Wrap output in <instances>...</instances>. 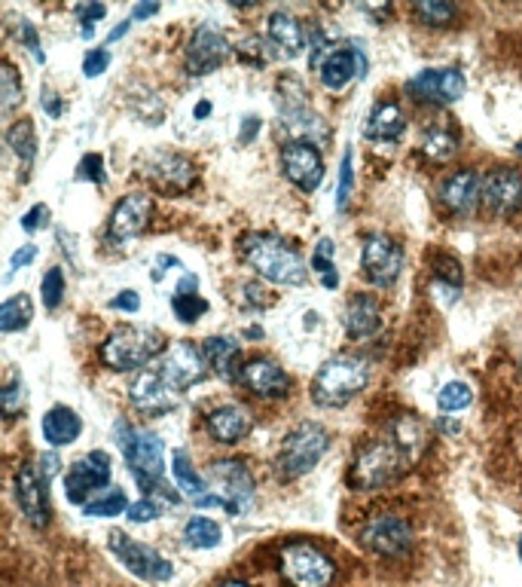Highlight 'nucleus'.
I'll list each match as a JSON object with an SVG mask.
<instances>
[{
	"label": "nucleus",
	"instance_id": "nucleus-1",
	"mask_svg": "<svg viewBox=\"0 0 522 587\" xmlns=\"http://www.w3.org/2000/svg\"><path fill=\"white\" fill-rule=\"evenodd\" d=\"M239 254L242 261L266 282L284 285V288H300L306 285V261L300 258L294 245L284 242L276 233H247L239 239Z\"/></svg>",
	"mask_w": 522,
	"mask_h": 587
},
{
	"label": "nucleus",
	"instance_id": "nucleus-2",
	"mask_svg": "<svg viewBox=\"0 0 522 587\" xmlns=\"http://www.w3.org/2000/svg\"><path fill=\"white\" fill-rule=\"evenodd\" d=\"M370 383V364L360 355L343 352L327 359L311 379V401L318 408H343L355 395L367 389Z\"/></svg>",
	"mask_w": 522,
	"mask_h": 587
},
{
	"label": "nucleus",
	"instance_id": "nucleus-3",
	"mask_svg": "<svg viewBox=\"0 0 522 587\" xmlns=\"http://www.w3.org/2000/svg\"><path fill=\"white\" fill-rule=\"evenodd\" d=\"M116 438H119L123 457L129 462L131 477L141 484L144 496H153L165 474V444L160 440V435L123 423L116 425Z\"/></svg>",
	"mask_w": 522,
	"mask_h": 587
},
{
	"label": "nucleus",
	"instance_id": "nucleus-4",
	"mask_svg": "<svg viewBox=\"0 0 522 587\" xmlns=\"http://www.w3.org/2000/svg\"><path fill=\"white\" fill-rule=\"evenodd\" d=\"M165 352L163 334L156 327L126 325L116 327L107 340L101 342V361L111 371H138Z\"/></svg>",
	"mask_w": 522,
	"mask_h": 587
},
{
	"label": "nucleus",
	"instance_id": "nucleus-5",
	"mask_svg": "<svg viewBox=\"0 0 522 587\" xmlns=\"http://www.w3.org/2000/svg\"><path fill=\"white\" fill-rule=\"evenodd\" d=\"M327 450H330V435L324 425L300 423L294 432H288V438L278 450V472L284 480H296L309 474L324 459Z\"/></svg>",
	"mask_w": 522,
	"mask_h": 587
},
{
	"label": "nucleus",
	"instance_id": "nucleus-6",
	"mask_svg": "<svg viewBox=\"0 0 522 587\" xmlns=\"http://www.w3.org/2000/svg\"><path fill=\"white\" fill-rule=\"evenodd\" d=\"M278 570L291 587H330L336 563L309 541H288L278 554Z\"/></svg>",
	"mask_w": 522,
	"mask_h": 587
},
{
	"label": "nucleus",
	"instance_id": "nucleus-7",
	"mask_svg": "<svg viewBox=\"0 0 522 587\" xmlns=\"http://www.w3.org/2000/svg\"><path fill=\"white\" fill-rule=\"evenodd\" d=\"M404 469H407V453H404L392 438L373 440V444H367L358 453V459H355L352 474H348V484L355 489L389 487L392 480L400 477Z\"/></svg>",
	"mask_w": 522,
	"mask_h": 587
},
{
	"label": "nucleus",
	"instance_id": "nucleus-8",
	"mask_svg": "<svg viewBox=\"0 0 522 587\" xmlns=\"http://www.w3.org/2000/svg\"><path fill=\"white\" fill-rule=\"evenodd\" d=\"M278 104H281V126L294 135V141H309V145H327L330 141V129L321 116L315 114L306 101L303 86L294 77H284L278 86Z\"/></svg>",
	"mask_w": 522,
	"mask_h": 587
},
{
	"label": "nucleus",
	"instance_id": "nucleus-9",
	"mask_svg": "<svg viewBox=\"0 0 522 587\" xmlns=\"http://www.w3.org/2000/svg\"><path fill=\"white\" fill-rule=\"evenodd\" d=\"M107 548H111V554H114L131 575H138L141 582L160 585V582H168V578L175 575L171 560H165L160 551H153L148 545L135 541V538H131L129 533H123V529H114V533L107 536Z\"/></svg>",
	"mask_w": 522,
	"mask_h": 587
},
{
	"label": "nucleus",
	"instance_id": "nucleus-10",
	"mask_svg": "<svg viewBox=\"0 0 522 587\" xmlns=\"http://www.w3.org/2000/svg\"><path fill=\"white\" fill-rule=\"evenodd\" d=\"M208 487L214 489L217 502L229 514H245L254 502V477L239 459H220L208 472Z\"/></svg>",
	"mask_w": 522,
	"mask_h": 587
},
{
	"label": "nucleus",
	"instance_id": "nucleus-11",
	"mask_svg": "<svg viewBox=\"0 0 522 587\" xmlns=\"http://www.w3.org/2000/svg\"><path fill=\"white\" fill-rule=\"evenodd\" d=\"M360 270L370 285L375 288H394L397 278L404 273V251L400 245L394 242L392 236L385 233H373L364 239V248H360Z\"/></svg>",
	"mask_w": 522,
	"mask_h": 587
},
{
	"label": "nucleus",
	"instance_id": "nucleus-12",
	"mask_svg": "<svg viewBox=\"0 0 522 587\" xmlns=\"http://www.w3.org/2000/svg\"><path fill=\"white\" fill-rule=\"evenodd\" d=\"M360 541L367 551L385 557V560H400L416 548V533L404 517L397 514H379L373 521L364 526Z\"/></svg>",
	"mask_w": 522,
	"mask_h": 587
},
{
	"label": "nucleus",
	"instance_id": "nucleus-13",
	"mask_svg": "<svg viewBox=\"0 0 522 587\" xmlns=\"http://www.w3.org/2000/svg\"><path fill=\"white\" fill-rule=\"evenodd\" d=\"M111 484V457L104 450H92L71 465L65 474V496L71 505H89L92 496Z\"/></svg>",
	"mask_w": 522,
	"mask_h": 587
},
{
	"label": "nucleus",
	"instance_id": "nucleus-14",
	"mask_svg": "<svg viewBox=\"0 0 522 587\" xmlns=\"http://www.w3.org/2000/svg\"><path fill=\"white\" fill-rule=\"evenodd\" d=\"M205 367H208V361H205V352L199 349L196 342L178 340L163 359L160 374H163V379L171 389L183 395V391L193 389L196 383L205 379V374H208Z\"/></svg>",
	"mask_w": 522,
	"mask_h": 587
},
{
	"label": "nucleus",
	"instance_id": "nucleus-15",
	"mask_svg": "<svg viewBox=\"0 0 522 587\" xmlns=\"http://www.w3.org/2000/svg\"><path fill=\"white\" fill-rule=\"evenodd\" d=\"M229 55V40L227 34L220 28H214L212 22L199 25L190 47H187V55H183V67L190 77H208L217 67L227 62Z\"/></svg>",
	"mask_w": 522,
	"mask_h": 587
},
{
	"label": "nucleus",
	"instance_id": "nucleus-16",
	"mask_svg": "<svg viewBox=\"0 0 522 587\" xmlns=\"http://www.w3.org/2000/svg\"><path fill=\"white\" fill-rule=\"evenodd\" d=\"M144 178H150L163 193H190L196 187L199 172L193 160H187L183 153L160 150L144 163Z\"/></svg>",
	"mask_w": 522,
	"mask_h": 587
},
{
	"label": "nucleus",
	"instance_id": "nucleus-17",
	"mask_svg": "<svg viewBox=\"0 0 522 587\" xmlns=\"http://www.w3.org/2000/svg\"><path fill=\"white\" fill-rule=\"evenodd\" d=\"M281 172L303 193H315L324 180V160L309 141H288L281 147Z\"/></svg>",
	"mask_w": 522,
	"mask_h": 587
},
{
	"label": "nucleus",
	"instance_id": "nucleus-18",
	"mask_svg": "<svg viewBox=\"0 0 522 587\" xmlns=\"http://www.w3.org/2000/svg\"><path fill=\"white\" fill-rule=\"evenodd\" d=\"M464 89H468V80L458 67H428L407 80L409 96L431 101V104H453L464 96Z\"/></svg>",
	"mask_w": 522,
	"mask_h": 587
},
{
	"label": "nucleus",
	"instance_id": "nucleus-19",
	"mask_svg": "<svg viewBox=\"0 0 522 587\" xmlns=\"http://www.w3.org/2000/svg\"><path fill=\"white\" fill-rule=\"evenodd\" d=\"M150 214H153V199L148 193L123 196L111 212V221H107V239L116 245L138 239L148 229Z\"/></svg>",
	"mask_w": 522,
	"mask_h": 587
},
{
	"label": "nucleus",
	"instance_id": "nucleus-20",
	"mask_svg": "<svg viewBox=\"0 0 522 587\" xmlns=\"http://www.w3.org/2000/svg\"><path fill=\"white\" fill-rule=\"evenodd\" d=\"M16 499L22 505L25 521L31 523L34 529H43L50 523L52 505H50V484L40 477L34 465H22L16 474Z\"/></svg>",
	"mask_w": 522,
	"mask_h": 587
},
{
	"label": "nucleus",
	"instance_id": "nucleus-21",
	"mask_svg": "<svg viewBox=\"0 0 522 587\" xmlns=\"http://www.w3.org/2000/svg\"><path fill=\"white\" fill-rule=\"evenodd\" d=\"M483 205L492 217H513L522 209V175L517 168H495L483 180Z\"/></svg>",
	"mask_w": 522,
	"mask_h": 587
},
{
	"label": "nucleus",
	"instance_id": "nucleus-22",
	"mask_svg": "<svg viewBox=\"0 0 522 587\" xmlns=\"http://www.w3.org/2000/svg\"><path fill=\"white\" fill-rule=\"evenodd\" d=\"M367 52L360 47H340L333 49L324 59V65L318 67V77H321V86L330 89V92H343L348 83L355 77H367Z\"/></svg>",
	"mask_w": 522,
	"mask_h": 587
},
{
	"label": "nucleus",
	"instance_id": "nucleus-23",
	"mask_svg": "<svg viewBox=\"0 0 522 587\" xmlns=\"http://www.w3.org/2000/svg\"><path fill=\"white\" fill-rule=\"evenodd\" d=\"M239 379L257 398H284V395H291V389H294V379L288 376V371L278 361L269 359H251L247 364H242Z\"/></svg>",
	"mask_w": 522,
	"mask_h": 587
},
{
	"label": "nucleus",
	"instance_id": "nucleus-24",
	"mask_svg": "<svg viewBox=\"0 0 522 587\" xmlns=\"http://www.w3.org/2000/svg\"><path fill=\"white\" fill-rule=\"evenodd\" d=\"M129 398H131V404L141 410V413L163 416V413H168V410L178 408L180 391L171 389L160 371H144V374L135 376V383H131V389H129Z\"/></svg>",
	"mask_w": 522,
	"mask_h": 587
},
{
	"label": "nucleus",
	"instance_id": "nucleus-25",
	"mask_svg": "<svg viewBox=\"0 0 522 587\" xmlns=\"http://www.w3.org/2000/svg\"><path fill=\"white\" fill-rule=\"evenodd\" d=\"M480 199H483V178H480L473 168L453 172L449 178L443 180L441 202L453 217H468V214H473Z\"/></svg>",
	"mask_w": 522,
	"mask_h": 587
},
{
	"label": "nucleus",
	"instance_id": "nucleus-26",
	"mask_svg": "<svg viewBox=\"0 0 522 587\" xmlns=\"http://www.w3.org/2000/svg\"><path fill=\"white\" fill-rule=\"evenodd\" d=\"M205 428L217 444H239V440L251 435L254 420L242 404H220L205 416Z\"/></svg>",
	"mask_w": 522,
	"mask_h": 587
},
{
	"label": "nucleus",
	"instance_id": "nucleus-27",
	"mask_svg": "<svg viewBox=\"0 0 522 587\" xmlns=\"http://www.w3.org/2000/svg\"><path fill=\"white\" fill-rule=\"evenodd\" d=\"M171 477L178 484L180 496H187L190 502H196L199 508H220L217 496L208 487V480L196 472V465L190 462V457L183 450L171 453Z\"/></svg>",
	"mask_w": 522,
	"mask_h": 587
},
{
	"label": "nucleus",
	"instance_id": "nucleus-28",
	"mask_svg": "<svg viewBox=\"0 0 522 587\" xmlns=\"http://www.w3.org/2000/svg\"><path fill=\"white\" fill-rule=\"evenodd\" d=\"M404 132H407L404 111L394 101H382V104H375L373 114L367 116L364 138L373 141V145H397L404 138Z\"/></svg>",
	"mask_w": 522,
	"mask_h": 587
},
{
	"label": "nucleus",
	"instance_id": "nucleus-29",
	"mask_svg": "<svg viewBox=\"0 0 522 587\" xmlns=\"http://www.w3.org/2000/svg\"><path fill=\"white\" fill-rule=\"evenodd\" d=\"M343 325L345 334H348L352 340H367V337H373L375 330L382 327V312H379L375 297H370V294H355V297L345 303Z\"/></svg>",
	"mask_w": 522,
	"mask_h": 587
},
{
	"label": "nucleus",
	"instance_id": "nucleus-30",
	"mask_svg": "<svg viewBox=\"0 0 522 587\" xmlns=\"http://www.w3.org/2000/svg\"><path fill=\"white\" fill-rule=\"evenodd\" d=\"M266 32H269V40L281 49V55L296 59V55L306 52V32H303V25H300L296 16H291V13L276 10V13L269 16V22H266Z\"/></svg>",
	"mask_w": 522,
	"mask_h": 587
},
{
	"label": "nucleus",
	"instance_id": "nucleus-31",
	"mask_svg": "<svg viewBox=\"0 0 522 587\" xmlns=\"http://www.w3.org/2000/svg\"><path fill=\"white\" fill-rule=\"evenodd\" d=\"M80 432L82 420L77 410L59 404V408H50L43 413V438H47L50 447H67V444L80 438Z\"/></svg>",
	"mask_w": 522,
	"mask_h": 587
},
{
	"label": "nucleus",
	"instance_id": "nucleus-32",
	"mask_svg": "<svg viewBox=\"0 0 522 587\" xmlns=\"http://www.w3.org/2000/svg\"><path fill=\"white\" fill-rule=\"evenodd\" d=\"M171 312L178 315L183 325H196L199 319L208 312V300L199 294V278L196 276H187L180 278L178 288L171 294Z\"/></svg>",
	"mask_w": 522,
	"mask_h": 587
},
{
	"label": "nucleus",
	"instance_id": "nucleus-33",
	"mask_svg": "<svg viewBox=\"0 0 522 587\" xmlns=\"http://www.w3.org/2000/svg\"><path fill=\"white\" fill-rule=\"evenodd\" d=\"M202 352H205V361H208V367H212L214 374L229 379L235 361L242 355V346L232 340V337H212V340H205Z\"/></svg>",
	"mask_w": 522,
	"mask_h": 587
},
{
	"label": "nucleus",
	"instance_id": "nucleus-34",
	"mask_svg": "<svg viewBox=\"0 0 522 587\" xmlns=\"http://www.w3.org/2000/svg\"><path fill=\"white\" fill-rule=\"evenodd\" d=\"M183 541L196 551H212L224 541V529L212 517H190L183 526Z\"/></svg>",
	"mask_w": 522,
	"mask_h": 587
},
{
	"label": "nucleus",
	"instance_id": "nucleus-35",
	"mask_svg": "<svg viewBox=\"0 0 522 587\" xmlns=\"http://www.w3.org/2000/svg\"><path fill=\"white\" fill-rule=\"evenodd\" d=\"M7 145H10V150L16 153L22 163H34V157H37V132H34L31 116H22V120H16V123L7 129Z\"/></svg>",
	"mask_w": 522,
	"mask_h": 587
},
{
	"label": "nucleus",
	"instance_id": "nucleus-36",
	"mask_svg": "<svg viewBox=\"0 0 522 587\" xmlns=\"http://www.w3.org/2000/svg\"><path fill=\"white\" fill-rule=\"evenodd\" d=\"M31 297H28V294H16V297L3 300V307H0V330H3V334L25 330V327L31 325Z\"/></svg>",
	"mask_w": 522,
	"mask_h": 587
},
{
	"label": "nucleus",
	"instance_id": "nucleus-37",
	"mask_svg": "<svg viewBox=\"0 0 522 587\" xmlns=\"http://www.w3.org/2000/svg\"><path fill=\"white\" fill-rule=\"evenodd\" d=\"M458 138L446 126H431L422 138V153L434 163H449L456 157Z\"/></svg>",
	"mask_w": 522,
	"mask_h": 587
},
{
	"label": "nucleus",
	"instance_id": "nucleus-38",
	"mask_svg": "<svg viewBox=\"0 0 522 587\" xmlns=\"http://www.w3.org/2000/svg\"><path fill=\"white\" fill-rule=\"evenodd\" d=\"M392 440L407 453V459H412L424 447V425L416 420V416H397L392 425Z\"/></svg>",
	"mask_w": 522,
	"mask_h": 587
},
{
	"label": "nucleus",
	"instance_id": "nucleus-39",
	"mask_svg": "<svg viewBox=\"0 0 522 587\" xmlns=\"http://www.w3.org/2000/svg\"><path fill=\"white\" fill-rule=\"evenodd\" d=\"M126 511H129V499H126L123 489L116 487H107L89 505H82L86 517H116V514H126Z\"/></svg>",
	"mask_w": 522,
	"mask_h": 587
},
{
	"label": "nucleus",
	"instance_id": "nucleus-40",
	"mask_svg": "<svg viewBox=\"0 0 522 587\" xmlns=\"http://www.w3.org/2000/svg\"><path fill=\"white\" fill-rule=\"evenodd\" d=\"M22 98H25V89L18 80V71L10 62H3V67H0V114H13L22 104Z\"/></svg>",
	"mask_w": 522,
	"mask_h": 587
},
{
	"label": "nucleus",
	"instance_id": "nucleus-41",
	"mask_svg": "<svg viewBox=\"0 0 522 587\" xmlns=\"http://www.w3.org/2000/svg\"><path fill=\"white\" fill-rule=\"evenodd\" d=\"M311 266H315V273L321 278V285L330 288V291H336L340 288V273H336V263H333V239H321V242L315 245V254H311Z\"/></svg>",
	"mask_w": 522,
	"mask_h": 587
},
{
	"label": "nucleus",
	"instance_id": "nucleus-42",
	"mask_svg": "<svg viewBox=\"0 0 522 587\" xmlns=\"http://www.w3.org/2000/svg\"><path fill=\"white\" fill-rule=\"evenodd\" d=\"M412 13L422 18L424 25L441 28V25H453V22H456L458 7L446 3V0H422V3H416V7H412Z\"/></svg>",
	"mask_w": 522,
	"mask_h": 587
},
{
	"label": "nucleus",
	"instance_id": "nucleus-43",
	"mask_svg": "<svg viewBox=\"0 0 522 587\" xmlns=\"http://www.w3.org/2000/svg\"><path fill=\"white\" fill-rule=\"evenodd\" d=\"M473 401L471 395V386L468 383H458V379H453V383H446L441 389V395H437V408L443 410V413H456V410H464L468 404Z\"/></svg>",
	"mask_w": 522,
	"mask_h": 587
},
{
	"label": "nucleus",
	"instance_id": "nucleus-44",
	"mask_svg": "<svg viewBox=\"0 0 522 587\" xmlns=\"http://www.w3.org/2000/svg\"><path fill=\"white\" fill-rule=\"evenodd\" d=\"M28 404V389H25V383H22V376L13 374L7 379V386L0 391V410L7 413V416H16L18 410Z\"/></svg>",
	"mask_w": 522,
	"mask_h": 587
},
{
	"label": "nucleus",
	"instance_id": "nucleus-45",
	"mask_svg": "<svg viewBox=\"0 0 522 587\" xmlns=\"http://www.w3.org/2000/svg\"><path fill=\"white\" fill-rule=\"evenodd\" d=\"M40 297H43V307L47 310H59L62 307V297H65V273L59 266H52L50 273L40 282Z\"/></svg>",
	"mask_w": 522,
	"mask_h": 587
},
{
	"label": "nucleus",
	"instance_id": "nucleus-46",
	"mask_svg": "<svg viewBox=\"0 0 522 587\" xmlns=\"http://www.w3.org/2000/svg\"><path fill=\"white\" fill-rule=\"evenodd\" d=\"M352 190H355V165H352V150H345L343 165H340V187H336V212L348 209Z\"/></svg>",
	"mask_w": 522,
	"mask_h": 587
},
{
	"label": "nucleus",
	"instance_id": "nucleus-47",
	"mask_svg": "<svg viewBox=\"0 0 522 587\" xmlns=\"http://www.w3.org/2000/svg\"><path fill=\"white\" fill-rule=\"evenodd\" d=\"M77 180H89V184H96V187H104V184H107L104 157H101V153H86L80 163H77Z\"/></svg>",
	"mask_w": 522,
	"mask_h": 587
},
{
	"label": "nucleus",
	"instance_id": "nucleus-48",
	"mask_svg": "<svg viewBox=\"0 0 522 587\" xmlns=\"http://www.w3.org/2000/svg\"><path fill=\"white\" fill-rule=\"evenodd\" d=\"M74 13H77V18H80L82 25L80 34L89 40V37L96 34V22H101V18L107 16V7H104V3H77Z\"/></svg>",
	"mask_w": 522,
	"mask_h": 587
},
{
	"label": "nucleus",
	"instance_id": "nucleus-49",
	"mask_svg": "<svg viewBox=\"0 0 522 587\" xmlns=\"http://www.w3.org/2000/svg\"><path fill=\"white\" fill-rule=\"evenodd\" d=\"M235 52H239V59H242V62H251V65H257V67H263L269 59H272V55H269V47L263 43L260 37H247V40H242Z\"/></svg>",
	"mask_w": 522,
	"mask_h": 587
},
{
	"label": "nucleus",
	"instance_id": "nucleus-50",
	"mask_svg": "<svg viewBox=\"0 0 522 587\" xmlns=\"http://www.w3.org/2000/svg\"><path fill=\"white\" fill-rule=\"evenodd\" d=\"M163 514V505L153 499V496H144L141 502H135V505H129V511H126V517H129L131 523H150L156 521Z\"/></svg>",
	"mask_w": 522,
	"mask_h": 587
},
{
	"label": "nucleus",
	"instance_id": "nucleus-51",
	"mask_svg": "<svg viewBox=\"0 0 522 587\" xmlns=\"http://www.w3.org/2000/svg\"><path fill=\"white\" fill-rule=\"evenodd\" d=\"M107 67H111V52H107V49H89V52H86V59H82V74H86L89 80L101 77Z\"/></svg>",
	"mask_w": 522,
	"mask_h": 587
},
{
	"label": "nucleus",
	"instance_id": "nucleus-52",
	"mask_svg": "<svg viewBox=\"0 0 522 587\" xmlns=\"http://www.w3.org/2000/svg\"><path fill=\"white\" fill-rule=\"evenodd\" d=\"M330 52H333V49H330V37H327V32L324 28H315V32H311V55H309L311 71H318V67L324 65V59Z\"/></svg>",
	"mask_w": 522,
	"mask_h": 587
},
{
	"label": "nucleus",
	"instance_id": "nucleus-53",
	"mask_svg": "<svg viewBox=\"0 0 522 587\" xmlns=\"http://www.w3.org/2000/svg\"><path fill=\"white\" fill-rule=\"evenodd\" d=\"M18 37H22L25 49L34 55V62H37V65H43V62H47V55H43L40 37H37V28H34L31 22H18Z\"/></svg>",
	"mask_w": 522,
	"mask_h": 587
},
{
	"label": "nucleus",
	"instance_id": "nucleus-54",
	"mask_svg": "<svg viewBox=\"0 0 522 587\" xmlns=\"http://www.w3.org/2000/svg\"><path fill=\"white\" fill-rule=\"evenodd\" d=\"M47 221H50V209L40 202V205H34L31 212L22 214V229H25V233H37V229L47 227Z\"/></svg>",
	"mask_w": 522,
	"mask_h": 587
},
{
	"label": "nucleus",
	"instance_id": "nucleus-55",
	"mask_svg": "<svg viewBox=\"0 0 522 587\" xmlns=\"http://www.w3.org/2000/svg\"><path fill=\"white\" fill-rule=\"evenodd\" d=\"M111 310H123V312H138L141 310V297H138V291H131V288H126V291H119L111 300Z\"/></svg>",
	"mask_w": 522,
	"mask_h": 587
},
{
	"label": "nucleus",
	"instance_id": "nucleus-56",
	"mask_svg": "<svg viewBox=\"0 0 522 587\" xmlns=\"http://www.w3.org/2000/svg\"><path fill=\"white\" fill-rule=\"evenodd\" d=\"M34 258H37V245H22L16 254L10 258V273H7V278L16 276L18 270H22V266H28V263H31Z\"/></svg>",
	"mask_w": 522,
	"mask_h": 587
},
{
	"label": "nucleus",
	"instance_id": "nucleus-57",
	"mask_svg": "<svg viewBox=\"0 0 522 587\" xmlns=\"http://www.w3.org/2000/svg\"><path fill=\"white\" fill-rule=\"evenodd\" d=\"M260 126H263L260 116H245V120H242V129H239V141H242V145H251V141L257 138Z\"/></svg>",
	"mask_w": 522,
	"mask_h": 587
},
{
	"label": "nucleus",
	"instance_id": "nucleus-58",
	"mask_svg": "<svg viewBox=\"0 0 522 587\" xmlns=\"http://www.w3.org/2000/svg\"><path fill=\"white\" fill-rule=\"evenodd\" d=\"M43 111H47L52 120H59L62 111H65V108H62V101H59V96H55L52 89H43Z\"/></svg>",
	"mask_w": 522,
	"mask_h": 587
},
{
	"label": "nucleus",
	"instance_id": "nucleus-59",
	"mask_svg": "<svg viewBox=\"0 0 522 587\" xmlns=\"http://www.w3.org/2000/svg\"><path fill=\"white\" fill-rule=\"evenodd\" d=\"M156 13H160V3H138V7L131 10V22H135V18L156 16Z\"/></svg>",
	"mask_w": 522,
	"mask_h": 587
},
{
	"label": "nucleus",
	"instance_id": "nucleus-60",
	"mask_svg": "<svg viewBox=\"0 0 522 587\" xmlns=\"http://www.w3.org/2000/svg\"><path fill=\"white\" fill-rule=\"evenodd\" d=\"M129 28H131V18H126V22H119V25H116L114 32L107 34V43H116L119 37H126V34H129Z\"/></svg>",
	"mask_w": 522,
	"mask_h": 587
},
{
	"label": "nucleus",
	"instance_id": "nucleus-61",
	"mask_svg": "<svg viewBox=\"0 0 522 587\" xmlns=\"http://www.w3.org/2000/svg\"><path fill=\"white\" fill-rule=\"evenodd\" d=\"M214 587H254L251 582H245V578H227V582H220V585Z\"/></svg>",
	"mask_w": 522,
	"mask_h": 587
},
{
	"label": "nucleus",
	"instance_id": "nucleus-62",
	"mask_svg": "<svg viewBox=\"0 0 522 587\" xmlns=\"http://www.w3.org/2000/svg\"><path fill=\"white\" fill-rule=\"evenodd\" d=\"M193 114H196V120H205V116L212 114V104H208V101H202V104H199Z\"/></svg>",
	"mask_w": 522,
	"mask_h": 587
},
{
	"label": "nucleus",
	"instance_id": "nucleus-63",
	"mask_svg": "<svg viewBox=\"0 0 522 587\" xmlns=\"http://www.w3.org/2000/svg\"><path fill=\"white\" fill-rule=\"evenodd\" d=\"M517 150H520V153H522V141H520V145H517Z\"/></svg>",
	"mask_w": 522,
	"mask_h": 587
},
{
	"label": "nucleus",
	"instance_id": "nucleus-64",
	"mask_svg": "<svg viewBox=\"0 0 522 587\" xmlns=\"http://www.w3.org/2000/svg\"><path fill=\"white\" fill-rule=\"evenodd\" d=\"M520 557H522V538H520Z\"/></svg>",
	"mask_w": 522,
	"mask_h": 587
}]
</instances>
